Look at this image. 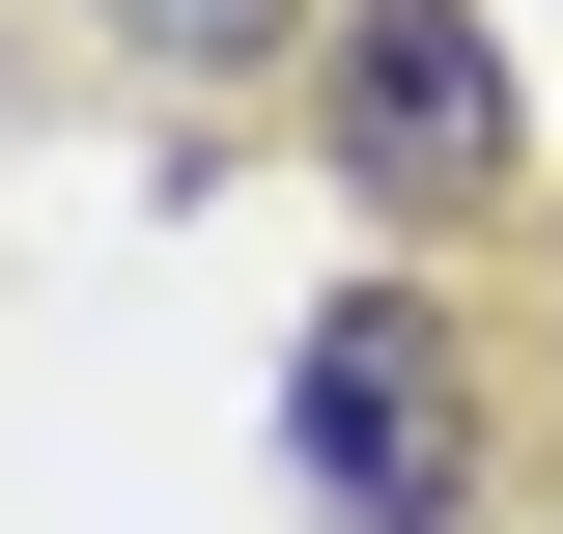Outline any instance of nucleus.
Listing matches in <instances>:
<instances>
[{
  "label": "nucleus",
  "instance_id": "nucleus-3",
  "mask_svg": "<svg viewBox=\"0 0 563 534\" xmlns=\"http://www.w3.org/2000/svg\"><path fill=\"white\" fill-rule=\"evenodd\" d=\"M113 57H169V85H225V57H282V0H113Z\"/></svg>",
  "mask_w": 563,
  "mask_h": 534
},
{
  "label": "nucleus",
  "instance_id": "nucleus-1",
  "mask_svg": "<svg viewBox=\"0 0 563 534\" xmlns=\"http://www.w3.org/2000/svg\"><path fill=\"white\" fill-rule=\"evenodd\" d=\"M282 422H310V507H339V534H479L507 507V366L451 337V281H366Z\"/></svg>",
  "mask_w": 563,
  "mask_h": 534
},
{
  "label": "nucleus",
  "instance_id": "nucleus-2",
  "mask_svg": "<svg viewBox=\"0 0 563 534\" xmlns=\"http://www.w3.org/2000/svg\"><path fill=\"white\" fill-rule=\"evenodd\" d=\"M339 141H366V198H479L507 169V57H479V0H339Z\"/></svg>",
  "mask_w": 563,
  "mask_h": 534
}]
</instances>
